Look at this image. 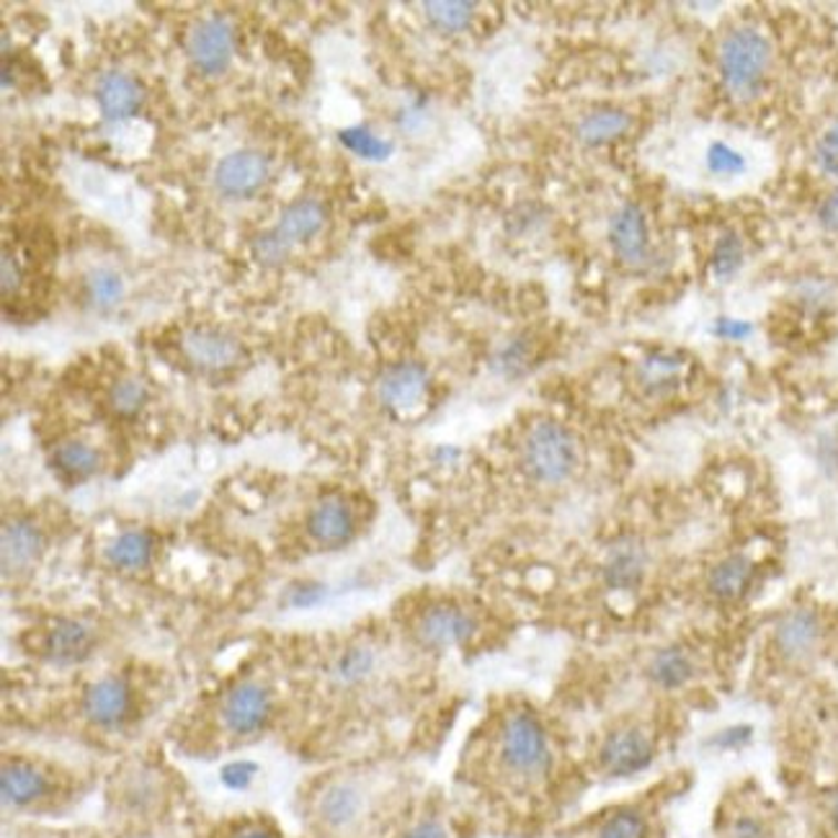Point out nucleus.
<instances>
[{
	"label": "nucleus",
	"instance_id": "nucleus-28",
	"mask_svg": "<svg viewBox=\"0 0 838 838\" xmlns=\"http://www.w3.org/2000/svg\"><path fill=\"white\" fill-rule=\"evenodd\" d=\"M153 536L147 532H124L109 544V563L122 571H142L153 560Z\"/></svg>",
	"mask_w": 838,
	"mask_h": 838
},
{
	"label": "nucleus",
	"instance_id": "nucleus-25",
	"mask_svg": "<svg viewBox=\"0 0 838 838\" xmlns=\"http://www.w3.org/2000/svg\"><path fill=\"white\" fill-rule=\"evenodd\" d=\"M377 671V651L371 645L354 643L344 647L330 663V682L351 689V686H361L371 674Z\"/></svg>",
	"mask_w": 838,
	"mask_h": 838
},
{
	"label": "nucleus",
	"instance_id": "nucleus-12",
	"mask_svg": "<svg viewBox=\"0 0 838 838\" xmlns=\"http://www.w3.org/2000/svg\"><path fill=\"white\" fill-rule=\"evenodd\" d=\"M609 243L624 264L640 266L651 256V227L640 204L627 202L609 219Z\"/></svg>",
	"mask_w": 838,
	"mask_h": 838
},
{
	"label": "nucleus",
	"instance_id": "nucleus-13",
	"mask_svg": "<svg viewBox=\"0 0 838 838\" xmlns=\"http://www.w3.org/2000/svg\"><path fill=\"white\" fill-rule=\"evenodd\" d=\"M268 157L258 150H238V153L225 155L215 168V186L225 196L243 200V196L256 194L268 178Z\"/></svg>",
	"mask_w": 838,
	"mask_h": 838
},
{
	"label": "nucleus",
	"instance_id": "nucleus-42",
	"mask_svg": "<svg viewBox=\"0 0 838 838\" xmlns=\"http://www.w3.org/2000/svg\"><path fill=\"white\" fill-rule=\"evenodd\" d=\"M256 771H258V766L251 762L227 764L223 769V785L231 789H245L253 781V777H256Z\"/></svg>",
	"mask_w": 838,
	"mask_h": 838
},
{
	"label": "nucleus",
	"instance_id": "nucleus-29",
	"mask_svg": "<svg viewBox=\"0 0 838 838\" xmlns=\"http://www.w3.org/2000/svg\"><path fill=\"white\" fill-rule=\"evenodd\" d=\"M423 13L426 21L433 29H439L441 34H457V31L470 27L476 3H468V0H429V3H423Z\"/></svg>",
	"mask_w": 838,
	"mask_h": 838
},
{
	"label": "nucleus",
	"instance_id": "nucleus-45",
	"mask_svg": "<svg viewBox=\"0 0 838 838\" xmlns=\"http://www.w3.org/2000/svg\"><path fill=\"white\" fill-rule=\"evenodd\" d=\"M818 223L824 225L828 233H838V188L820 202Z\"/></svg>",
	"mask_w": 838,
	"mask_h": 838
},
{
	"label": "nucleus",
	"instance_id": "nucleus-26",
	"mask_svg": "<svg viewBox=\"0 0 838 838\" xmlns=\"http://www.w3.org/2000/svg\"><path fill=\"white\" fill-rule=\"evenodd\" d=\"M686 371V359L674 351H653L640 361L637 377L645 390L651 392H668L676 390Z\"/></svg>",
	"mask_w": 838,
	"mask_h": 838
},
{
	"label": "nucleus",
	"instance_id": "nucleus-23",
	"mask_svg": "<svg viewBox=\"0 0 838 838\" xmlns=\"http://www.w3.org/2000/svg\"><path fill=\"white\" fill-rule=\"evenodd\" d=\"M364 810V795L357 785H349V781H338V785H330L326 793L320 795L318 803V813L323 818V824L328 828H349L359 820Z\"/></svg>",
	"mask_w": 838,
	"mask_h": 838
},
{
	"label": "nucleus",
	"instance_id": "nucleus-35",
	"mask_svg": "<svg viewBox=\"0 0 838 838\" xmlns=\"http://www.w3.org/2000/svg\"><path fill=\"white\" fill-rule=\"evenodd\" d=\"M89 292L99 307H114L124 295V282L112 268H96L89 274Z\"/></svg>",
	"mask_w": 838,
	"mask_h": 838
},
{
	"label": "nucleus",
	"instance_id": "nucleus-41",
	"mask_svg": "<svg viewBox=\"0 0 838 838\" xmlns=\"http://www.w3.org/2000/svg\"><path fill=\"white\" fill-rule=\"evenodd\" d=\"M713 334L723 341H746L754 334V326L738 318H717L713 323Z\"/></svg>",
	"mask_w": 838,
	"mask_h": 838
},
{
	"label": "nucleus",
	"instance_id": "nucleus-40",
	"mask_svg": "<svg viewBox=\"0 0 838 838\" xmlns=\"http://www.w3.org/2000/svg\"><path fill=\"white\" fill-rule=\"evenodd\" d=\"M725 838H771V834L762 818L743 813L730 820Z\"/></svg>",
	"mask_w": 838,
	"mask_h": 838
},
{
	"label": "nucleus",
	"instance_id": "nucleus-31",
	"mask_svg": "<svg viewBox=\"0 0 838 838\" xmlns=\"http://www.w3.org/2000/svg\"><path fill=\"white\" fill-rule=\"evenodd\" d=\"M743 256H746V251H743L740 235L735 231H725L715 243L713 256H709V272L717 282H730L743 268Z\"/></svg>",
	"mask_w": 838,
	"mask_h": 838
},
{
	"label": "nucleus",
	"instance_id": "nucleus-5",
	"mask_svg": "<svg viewBox=\"0 0 838 838\" xmlns=\"http://www.w3.org/2000/svg\"><path fill=\"white\" fill-rule=\"evenodd\" d=\"M478 635V620L470 609L454 601H437L418 614L413 624L416 643L426 651H452Z\"/></svg>",
	"mask_w": 838,
	"mask_h": 838
},
{
	"label": "nucleus",
	"instance_id": "nucleus-37",
	"mask_svg": "<svg viewBox=\"0 0 838 838\" xmlns=\"http://www.w3.org/2000/svg\"><path fill=\"white\" fill-rule=\"evenodd\" d=\"M754 735H756L754 725L733 723V725L719 727L717 733L709 735V738L705 740V746L713 748V750H723V754H725V750H740V748H746L750 740H754Z\"/></svg>",
	"mask_w": 838,
	"mask_h": 838
},
{
	"label": "nucleus",
	"instance_id": "nucleus-27",
	"mask_svg": "<svg viewBox=\"0 0 838 838\" xmlns=\"http://www.w3.org/2000/svg\"><path fill=\"white\" fill-rule=\"evenodd\" d=\"M99 464H101V457L96 449L78 439L62 441V444L54 447V452H52V468L58 470L62 478H70V480H85V478L96 476Z\"/></svg>",
	"mask_w": 838,
	"mask_h": 838
},
{
	"label": "nucleus",
	"instance_id": "nucleus-6",
	"mask_svg": "<svg viewBox=\"0 0 838 838\" xmlns=\"http://www.w3.org/2000/svg\"><path fill=\"white\" fill-rule=\"evenodd\" d=\"M429 369L418 361H400L387 367L377 379V398L390 413H418L429 398Z\"/></svg>",
	"mask_w": 838,
	"mask_h": 838
},
{
	"label": "nucleus",
	"instance_id": "nucleus-7",
	"mask_svg": "<svg viewBox=\"0 0 838 838\" xmlns=\"http://www.w3.org/2000/svg\"><path fill=\"white\" fill-rule=\"evenodd\" d=\"M274 715V694L260 682L235 684L223 699V725L227 733L248 738L266 727Z\"/></svg>",
	"mask_w": 838,
	"mask_h": 838
},
{
	"label": "nucleus",
	"instance_id": "nucleus-34",
	"mask_svg": "<svg viewBox=\"0 0 838 838\" xmlns=\"http://www.w3.org/2000/svg\"><path fill=\"white\" fill-rule=\"evenodd\" d=\"M705 163H707V171L717 178H733L746 171V157H743V153H738L735 147L727 145V142H713V145L707 147Z\"/></svg>",
	"mask_w": 838,
	"mask_h": 838
},
{
	"label": "nucleus",
	"instance_id": "nucleus-33",
	"mask_svg": "<svg viewBox=\"0 0 838 838\" xmlns=\"http://www.w3.org/2000/svg\"><path fill=\"white\" fill-rule=\"evenodd\" d=\"M147 402V385L137 377H124L109 392V406L120 416H137Z\"/></svg>",
	"mask_w": 838,
	"mask_h": 838
},
{
	"label": "nucleus",
	"instance_id": "nucleus-32",
	"mask_svg": "<svg viewBox=\"0 0 838 838\" xmlns=\"http://www.w3.org/2000/svg\"><path fill=\"white\" fill-rule=\"evenodd\" d=\"M338 140L346 150H351L354 155L364 157V161H387L395 153V145L390 140L377 137L369 126H346V130L338 132Z\"/></svg>",
	"mask_w": 838,
	"mask_h": 838
},
{
	"label": "nucleus",
	"instance_id": "nucleus-18",
	"mask_svg": "<svg viewBox=\"0 0 838 838\" xmlns=\"http://www.w3.org/2000/svg\"><path fill=\"white\" fill-rule=\"evenodd\" d=\"M756 579V563L743 552H733L709 568L707 594L719 604H735L748 594Z\"/></svg>",
	"mask_w": 838,
	"mask_h": 838
},
{
	"label": "nucleus",
	"instance_id": "nucleus-15",
	"mask_svg": "<svg viewBox=\"0 0 838 838\" xmlns=\"http://www.w3.org/2000/svg\"><path fill=\"white\" fill-rule=\"evenodd\" d=\"M357 532V519H354L351 505L338 495H328L313 505L307 513V534L313 536L320 548L336 550L351 542Z\"/></svg>",
	"mask_w": 838,
	"mask_h": 838
},
{
	"label": "nucleus",
	"instance_id": "nucleus-2",
	"mask_svg": "<svg viewBox=\"0 0 838 838\" xmlns=\"http://www.w3.org/2000/svg\"><path fill=\"white\" fill-rule=\"evenodd\" d=\"M519 460L527 478L540 482V486H560L579 470L581 447L571 429L544 418L524 433Z\"/></svg>",
	"mask_w": 838,
	"mask_h": 838
},
{
	"label": "nucleus",
	"instance_id": "nucleus-24",
	"mask_svg": "<svg viewBox=\"0 0 838 838\" xmlns=\"http://www.w3.org/2000/svg\"><path fill=\"white\" fill-rule=\"evenodd\" d=\"M632 126V116L624 109L599 106L589 112L579 124V140L589 147H601L620 140Z\"/></svg>",
	"mask_w": 838,
	"mask_h": 838
},
{
	"label": "nucleus",
	"instance_id": "nucleus-9",
	"mask_svg": "<svg viewBox=\"0 0 838 838\" xmlns=\"http://www.w3.org/2000/svg\"><path fill=\"white\" fill-rule=\"evenodd\" d=\"M235 50V31L223 16H212L194 27L188 37V54L202 73L219 75L227 70Z\"/></svg>",
	"mask_w": 838,
	"mask_h": 838
},
{
	"label": "nucleus",
	"instance_id": "nucleus-10",
	"mask_svg": "<svg viewBox=\"0 0 838 838\" xmlns=\"http://www.w3.org/2000/svg\"><path fill=\"white\" fill-rule=\"evenodd\" d=\"M181 351H184L188 364L204 371L233 369L243 359V346L238 338L217 328H192L181 338Z\"/></svg>",
	"mask_w": 838,
	"mask_h": 838
},
{
	"label": "nucleus",
	"instance_id": "nucleus-4",
	"mask_svg": "<svg viewBox=\"0 0 838 838\" xmlns=\"http://www.w3.org/2000/svg\"><path fill=\"white\" fill-rule=\"evenodd\" d=\"M658 758L653 735L637 725H622L601 740L596 764L609 779H632L651 769Z\"/></svg>",
	"mask_w": 838,
	"mask_h": 838
},
{
	"label": "nucleus",
	"instance_id": "nucleus-46",
	"mask_svg": "<svg viewBox=\"0 0 838 838\" xmlns=\"http://www.w3.org/2000/svg\"><path fill=\"white\" fill-rule=\"evenodd\" d=\"M231 838H279L276 836V831L272 826H264V824H245L241 826L238 831H235Z\"/></svg>",
	"mask_w": 838,
	"mask_h": 838
},
{
	"label": "nucleus",
	"instance_id": "nucleus-14",
	"mask_svg": "<svg viewBox=\"0 0 838 838\" xmlns=\"http://www.w3.org/2000/svg\"><path fill=\"white\" fill-rule=\"evenodd\" d=\"M134 694L132 686L120 676L101 678L83 694V713L99 727H120L132 715Z\"/></svg>",
	"mask_w": 838,
	"mask_h": 838
},
{
	"label": "nucleus",
	"instance_id": "nucleus-19",
	"mask_svg": "<svg viewBox=\"0 0 838 838\" xmlns=\"http://www.w3.org/2000/svg\"><path fill=\"white\" fill-rule=\"evenodd\" d=\"M697 676V661L682 645H663L645 663V678L661 692H678Z\"/></svg>",
	"mask_w": 838,
	"mask_h": 838
},
{
	"label": "nucleus",
	"instance_id": "nucleus-21",
	"mask_svg": "<svg viewBox=\"0 0 838 838\" xmlns=\"http://www.w3.org/2000/svg\"><path fill=\"white\" fill-rule=\"evenodd\" d=\"M50 793V779L29 762H6L0 771V795L8 808H27Z\"/></svg>",
	"mask_w": 838,
	"mask_h": 838
},
{
	"label": "nucleus",
	"instance_id": "nucleus-44",
	"mask_svg": "<svg viewBox=\"0 0 838 838\" xmlns=\"http://www.w3.org/2000/svg\"><path fill=\"white\" fill-rule=\"evenodd\" d=\"M398 838H449V831L439 820H418L416 826H410Z\"/></svg>",
	"mask_w": 838,
	"mask_h": 838
},
{
	"label": "nucleus",
	"instance_id": "nucleus-20",
	"mask_svg": "<svg viewBox=\"0 0 838 838\" xmlns=\"http://www.w3.org/2000/svg\"><path fill=\"white\" fill-rule=\"evenodd\" d=\"M96 104L109 122H124L145 104V91L130 75L106 73L96 85Z\"/></svg>",
	"mask_w": 838,
	"mask_h": 838
},
{
	"label": "nucleus",
	"instance_id": "nucleus-17",
	"mask_svg": "<svg viewBox=\"0 0 838 838\" xmlns=\"http://www.w3.org/2000/svg\"><path fill=\"white\" fill-rule=\"evenodd\" d=\"M96 647V632L83 620H60L42 637V655L54 663H81Z\"/></svg>",
	"mask_w": 838,
	"mask_h": 838
},
{
	"label": "nucleus",
	"instance_id": "nucleus-43",
	"mask_svg": "<svg viewBox=\"0 0 838 838\" xmlns=\"http://www.w3.org/2000/svg\"><path fill=\"white\" fill-rule=\"evenodd\" d=\"M0 282H3L0 287H3L6 297L19 289V284H21V264L16 260V256H11V253H3V260H0Z\"/></svg>",
	"mask_w": 838,
	"mask_h": 838
},
{
	"label": "nucleus",
	"instance_id": "nucleus-1",
	"mask_svg": "<svg viewBox=\"0 0 838 838\" xmlns=\"http://www.w3.org/2000/svg\"><path fill=\"white\" fill-rule=\"evenodd\" d=\"M498 762L513 779L536 781L552 769L550 733L540 717L529 709H513L498 727Z\"/></svg>",
	"mask_w": 838,
	"mask_h": 838
},
{
	"label": "nucleus",
	"instance_id": "nucleus-11",
	"mask_svg": "<svg viewBox=\"0 0 838 838\" xmlns=\"http://www.w3.org/2000/svg\"><path fill=\"white\" fill-rule=\"evenodd\" d=\"M647 565H651V558H647L645 544L635 536H622L609 548L604 563H601V581L614 594H632L643 586Z\"/></svg>",
	"mask_w": 838,
	"mask_h": 838
},
{
	"label": "nucleus",
	"instance_id": "nucleus-38",
	"mask_svg": "<svg viewBox=\"0 0 838 838\" xmlns=\"http://www.w3.org/2000/svg\"><path fill=\"white\" fill-rule=\"evenodd\" d=\"M813 157H816V165L826 176L838 181V120L834 124H828L824 134L816 140Z\"/></svg>",
	"mask_w": 838,
	"mask_h": 838
},
{
	"label": "nucleus",
	"instance_id": "nucleus-39",
	"mask_svg": "<svg viewBox=\"0 0 838 838\" xmlns=\"http://www.w3.org/2000/svg\"><path fill=\"white\" fill-rule=\"evenodd\" d=\"M527 364H529V346L524 341H511L495 359V367L509 377H517L519 371H524Z\"/></svg>",
	"mask_w": 838,
	"mask_h": 838
},
{
	"label": "nucleus",
	"instance_id": "nucleus-8",
	"mask_svg": "<svg viewBox=\"0 0 838 838\" xmlns=\"http://www.w3.org/2000/svg\"><path fill=\"white\" fill-rule=\"evenodd\" d=\"M774 647L789 663L816 658L824 645V620L808 606H795L774 624Z\"/></svg>",
	"mask_w": 838,
	"mask_h": 838
},
{
	"label": "nucleus",
	"instance_id": "nucleus-22",
	"mask_svg": "<svg viewBox=\"0 0 838 838\" xmlns=\"http://www.w3.org/2000/svg\"><path fill=\"white\" fill-rule=\"evenodd\" d=\"M323 225H326V207L315 200H299L282 212L279 223L272 231L287 245H297L315 238Z\"/></svg>",
	"mask_w": 838,
	"mask_h": 838
},
{
	"label": "nucleus",
	"instance_id": "nucleus-36",
	"mask_svg": "<svg viewBox=\"0 0 838 838\" xmlns=\"http://www.w3.org/2000/svg\"><path fill=\"white\" fill-rule=\"evenodd\" d=\"M289 251H292V245L284 243L274 231L256 235L251 243L253 260H258L260 266H279L282 260H287Z\"/></svg>",
	"mask_w": 838,
	"mask_h": 838
},
{
	"label": "nucleus",
	"instance_id": "nucleus-30",
	"mask_svg": "<svg viewBox=\"0 0 838 838\" xmlns=\"http://www.w3.org/2000/svg\"><path fill=\"white\" fill-rule=\"evenodd\" d=\"M594 838H651V820L640 808H616L601 820Z\"/></svg>",
	"mask_w": 838,
	"mask_h": 838
},
{
	"label": "nucleus",
	"instance_id": "nucleus-47",
	"mask_svg": "<svg viewBox=\"0 0 838 838\" xmlns=\"http://www.w3.org/2000/svg\"><path fill=\"white\" fill-rule=\"evenodd\" d=\"M828 820H831V828L838 834V793L834 795L831 805H828Z\"/></svg>",
	"mask_w": 838,
	"mask_h": 838
},
{
	"label": "nucleus",
	"instance_id": "nucleus-16",
	"mask_svg": "<svg viewBox=\"0 0 838 838\" xmlns=\"http://www.w3.org/2000/svg\"><path fill=\"white\" fill-rule=\"evenodd\" d=\"M44 534L29 519H13L3 524L0 536V560H3V575H21L31 571V565L42 558Z\"/></svg>",
	"mask_w": 838,
	"mask_h": 838
},
{
	"label": "nucleus",
	"instance_id": "nucleus-3",
	"mask_svg": "<svg viewBox=\"0 0 838 838\" xmlns=\"http://www.w3.org/2000/svg\"><path fill=\"white\" fill-rule=\"evenodd\" d=\"M771 65V42L756 27H738L725 34L717 50L719 81L733 99H754Z\"/></svg>",
	"mask_w": 838,
	"mask_h": 838
}]
</instances>
